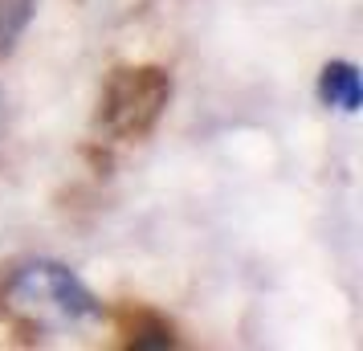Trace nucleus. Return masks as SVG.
<instances>
[{"label":"nucleus","instance_id":"obj_6","mask_svg":"<svg viewBox=\"0 0 363 351\" xmlns=\"http://www.w3.org/2000/svg\"><path fill=\"white\" fill-rule=\"evenodd\" d=\"M0 135H4V99H0Z\"/></svg>","mask_w":363,"mask_h":351},{"label":"nucleus","instance_id":"obj_4","mask_svg":"<svg viewBox=\"0 0 363 351\" xmlns=\"http://www.w3.org/2000/svg\"><path fill=\"white\" fill-rule=\"evenodd\" d=\"M127 347H176V335L160 315L139 311V315H127Z\"/></svg>","mask_w":363,"mask_h":351},{"label":"nucleus","instance_id":"obj_3","mask_svg":"<svg viewBox=\"0 0 363 351\" xmlns=\"http://www.w3.org/2000/svg\"><path fill=\"white\" fill-rule=\"evenodd\" d=\"M318 99L343 111V115H355L363 106V86H359V69L351 62H327L323 74H318Z\"/></svg>","mask_w":363,"mask_h":351},{"label":"nucleus","instance_id":"obj_1","mask_svg":"<svg viewBox=\"0 0 363 351\" xmlns=\"http://www.w3.org/2000/svg\"><path fill=\"white\" fill-rule=\"evenodd\" d=\"M4 306L33 331H78L102 318V302L94 290L62 262H29L4 282Z\"/></svg>","mask_w":363,"mask_h":351},{"label":"nucleus","instance_id":"obj_5","mask_svg":"<svg viewBox=\"0 0 363 351\" xmlns=\"http://www.w3.org/2000/svg\"><path fill=\"white\" fill-rule=\"evenodd\" d=\"M37 13V0H0V53H9L29 29Z\"/></svg>","mask_w":363,"mask_h":351},{"label":"nucleus","instance_id":"obj_2","mask_svg":"<svg viewBox=\"0 0 363 351\" xmlns=\"http://www.w3.org/2000/svg\"><path fill=\"white\" fill-rule=\"evenodd\" d=\"M172 102V74L160 66H123L115 69L99 99V131L115 143H131L155 131Z\"/></svg>","mask_w":363,"mask_h":351}]
</instances>
